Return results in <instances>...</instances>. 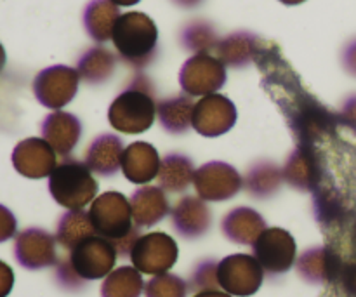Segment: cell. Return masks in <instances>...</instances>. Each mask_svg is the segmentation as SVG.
<instances>
[{
  "instance_id": "obj_1",
  "label": "cell",
  "mask_w": 356,
  "mask_h": 297,
  "mask_svg": "<svg viewBox=\"0 0 356 297\" xmlns=\"http://www.w3.org/2000/svg\"><path fill=\"white\" fill-rule=\"evenodd\" d=\"M111 37L125 58L139 59L149 54V51L155 47L156 28L145 14L129 13L118 17Z\"/></svg>"
},
{
  "instance_id": "obj_2",
  "label": "cell",
  "mask_w": 356,
  "mask_h": 297,
  "mask_svg": "<svg viewBox=\"0 0 356 297\" xmlns=\"http://www.w3.org/2000/svg\"><path fill=\"white\" fill-rule=\"evenodd\" d=\"M35 94L45 106H61L72 99L76 89L75 70L66 66L47 68L35 79Z\"/></svg>"
},
{
  "instance_id": "obj_3",
  "label": "cell",
  "mask_w": 356,
  "mask_h": 297,
  "mask_svg": "<svg viewBox=\"0 0 356 297\" xmlns=\"http://www.w3.org/2000/svg\"><path fill=\"white\" fill-rule=\"evenodd\" d=\"M181 82L184 89L193 94L214 90L225 82V68L211 56H195L184 65L181 72Z\"/></svg>"
},
{
  "instance_id": "obj_4",
  "label": "cell",
  "mask_w": 356,
  "mask_h": 297,
  "mask_svg": "<svg viewBox=\"0 0 356 297\" xmlns=\"http://www.w3.org/2000/svg\"><path fill=\"white\" fill-rule=\"evenodd\" d=\"M118 10L108 0H96L89 6L86 13L87 30L90 31L96 40H106L113 35L115 23H117Z\"/></svg>"
},
{
  "instance_id": "obj_5",
  "label": "cell",
  "mask_w": 356,
  "mask_h": 297,
  "mask_svg": "<svg viewBox=\"0 0 356 297\" xmlns=\"http://www.w3.org/2000/svg\"><path fill=\"white\" fill-rule=\"evenodd\" d=\"M16 230V221H14V216L7 211L6 207L0 205V242L10 239Z\"/></svg>"
},
{
  "instance_id": "obj_6",
  "label": "cell",
  "mask_w": 356,
  "mask_h": 297,
  "mask_svg": "<svg viewBox=\"0 0 356 297\" xmlns=\"http://www.w3.org/2000/svg\"><path fill=\"white\" fill-rule=\"evenodd\" d=\"M13 271L7 264H3L0 261V297H6L10 292V287H13Z\"/></svg>"
},
{
  "instance_id": "obj_7",
  "label": "cell",
  "mask_w": 356,
  "mask_h": 297,
  "mask_svg": "<svg viewBox=\"0 0 356 297\" xmlns=\"http://www.w3.org/2000/svg\"><path fill=\"white\" fill-rule=\"evenodd\" d=\"M3 65H6V51H3V47L0 45V72H2Z\"/></svg>"
},
{
  "instance_id": "obj_8",
  "label": "cell",
  "mask_w": 356,
  "mask_h": 297,
  "mask_svg": "<svg viewBox=\"0 0 356 297\" xmlns=\"http://www.w3.org/2000/svg\"><path fill=\"white\" fill-rule=\"evenodd\" d=\"M115 3H118V6H132V3L139 2V0H113Z\"/></svg>"
},
{
  "instance_id": "obj_9",
  "label": "cell",
  "mask_w": 356,
  "mask_h": 297,
  "mask_svg": "<svg viewBox=\"0 0 356 297\" xmlns=\"http://www.w3.org/2000/svg\"><path fill=\"white\" fill-rule=\"evenodd\" d=\"M284 3H299V2H305V0H282Z\"/></svg>"
}]
</instances>
